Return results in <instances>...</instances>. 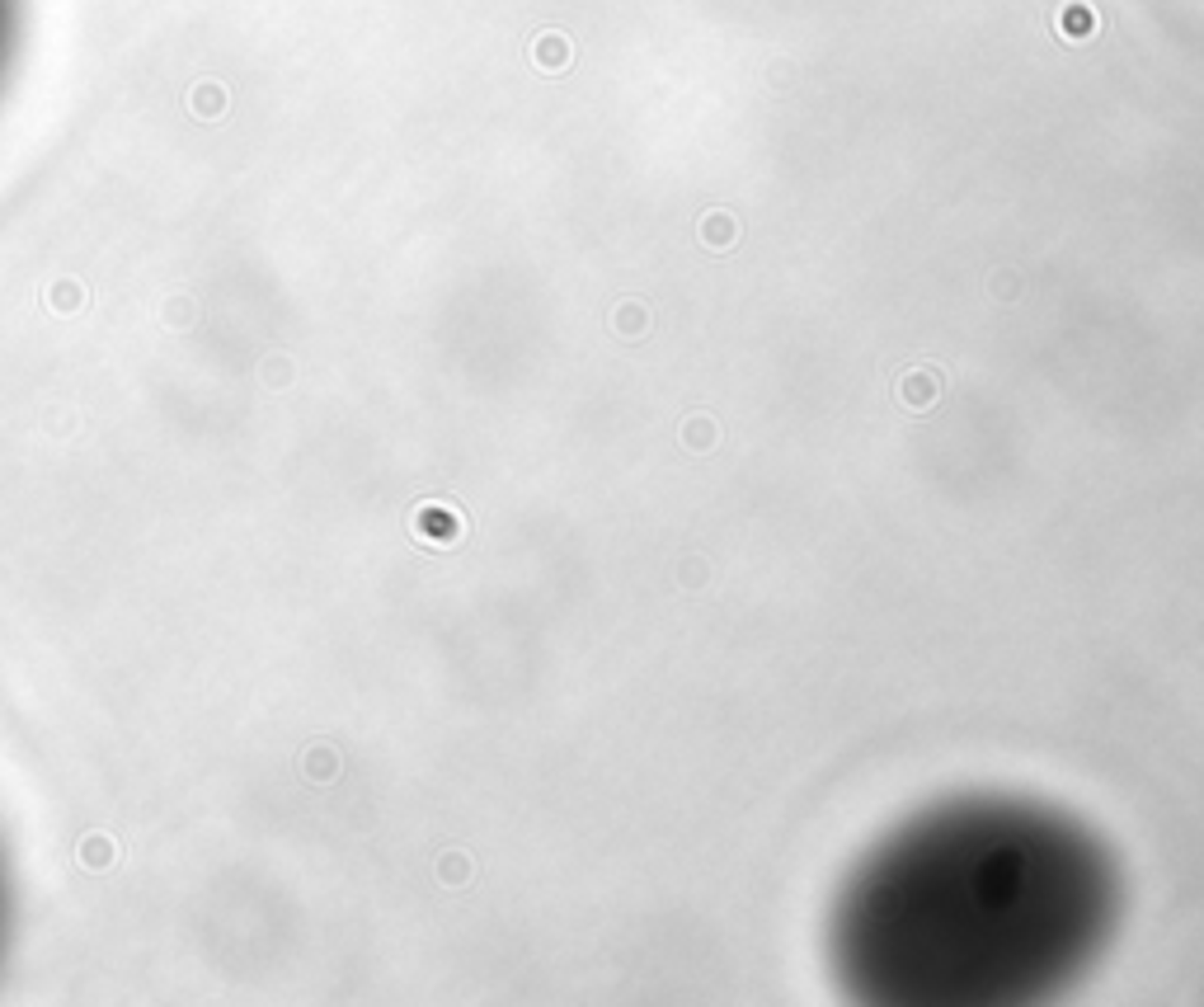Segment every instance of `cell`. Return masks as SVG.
<instances>
[{
  "label": "cell",
  "instance_id": "1",
  "mask_svg": "<svg viewBox=\"0 0 1204 1007\" xmlns=\"http://www.w3.org/2000/svg\"><path fill=\"white\" fill-rule=\"evenodd\" d=\"M1120 866L1101 833L1021 796L937 801L876 838L829 908L852 1002L1012 1007L1068 993L1110 951Z\"/></svg>",
  "mask_w": 1204,
  "mask_h": 1007
},
{
  "label": "cell",
  "instance_id": "2",
  "mask_svg": "<svg viewBox=\"0 0 1204 1007\" xmlns=\"http://www.w3.org/2000/svg\"><path fill=\"white\" fill-rule=\"evenodd\" d=\"M10 43H15V0H0V71H6Z\"/></svg>",
  "mask_w": 1204,
  "mask_h": 1007
},
{
  "label": "cell",
  "instance_id": "3",
  "mask_svg": "<svg viewBox=\"0 0 1204 1007\" xmlns=\"http://www.w3.org/2000/svg\"><path fill=\"white\" fill-rule=\"evenodd\" d=\"M0 918H6V894H0Z\"/></svg>",
  "mask_w": 1204,
  "mask_h": 1007
}]
</instances>
